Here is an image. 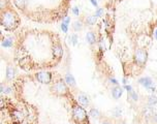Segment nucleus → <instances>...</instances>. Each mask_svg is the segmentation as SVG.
I'll return each instance as SVG.
<instances>
[{"label":"nucleus","instance_id":"22","mask_svg":"<svg viewBox=\"0 0 157 124\" xmlns=\"http://www.w3.org/2000/svg\"><path fill=\"white\" fill-rule=\"evenodd\" d=\"M9 0H0V7H1V11L4 9H6L7 6H9Z\"/></svg>","mask_w":157,"mask_h":124},{"label":"nucleus","instance_id":"5","mask_svg":"<svg viewBox=\"0 0 157 124\" xmlns=\"http://www.w3.org/2000/svg\"><path fill=\"white\" fill-rule=\"evenodd\" d=\"M34 77L38 83L45 85H51L54 81V74H52L51 72H47V70H41V72H36Z\"/></svg>","mask_w":157,"mask_h":124},{"label":"nucleus","instance_id":"30","mask_svg":"<svg viewBox=\"0 0 157 124\" xmlns=\"http://www.w3.org/2000/svg\"><path fill=\"white\" fill-rule=\"evenodd\" d=\"M90 2L92 3V4L93 5H95V6H97V2H95V1H94V0H90Z\"/></svg>","mask_w":157,"mask_h":124},{"label":"nucleus","instance_id":"18","mask_svg":"<svg viewBox=\"0 0 157 124\" xmlns=\"http://www.w3.org/2000/svg\"><path fill=\"white\" fill-rule=\"evenodd\" d=\"M13 38L9 37V36H6V37H3L2 42H1V44H2V47H4V48H9V47L13 46Z\"/></svg>","mask_w":157,"mask_h":124},{"label":"nucleus","instance_id":"1","mask_svg":"<svg viewBox=\"0 0 157 124\" xmlns=\"http://www.w3.org/2000/svg\"><path fill=\"white\" fill-rule=\"evenodd\" d=\"M21 24V19L18 13L9 5L1 11V25L6 31H15Z\"/></svg>","mask_w":157,"mask_h":124},{"label":"nucleus","instance_id":"11","mask_svg":"<svg viewBox=\"0 0 157 124\" xmlns=\"http://www.w3.org/2000/svg\"><path fill=\"white\" fill-rule=\"evenodd\" d=\"M111 94H112L114 99H119L120 97L122 96V94H123V89H122L119 85H118V86H113Z\"/></svg>","mask_w":157,"mask_h":124},{"label":"nucleus","instance_id":"2","mask_svg":"<svg viewBox=\"0 0 157 124\" xmlns=\"http://www.w3.org/2000/svg\"><path fill=\"white\" fill-rule=\"evenodd\" d=\"M70 87L67 85L63 78L60 76H57L54 78L53 83L50 87V91L54 96L57 97H66V98H71L72 95L70 93Z\"/></svg>","mask_w":157,"mask_h":124},{"label":"nucleus","instance_id":"21","mask_svg":"<svg viewBox=\"0 0 157 124\" xmlns=\"http://www.w3.org/2000/svg\"><path fill=\"white\" fill-rule=\"evenodd\" d=\"M121 115H122V110L120 109V107H117L113 110V116H115L116 118L121 117Z\"/></svg>","mask_w":157,"mask_h":124},{"label":"nucleus","instance_id":"20","mask_svg":"<svg viewBox=\"0 0 157 124\" xmlns=\"http://www.w3.org/2000/svg\"><path fill=\"white\" fill-rule=\"evenodd\" d=\"M1 92L5 93V94H9L11 92V89L9 87V85H7L6 83H2V85H1Z\"/></svg>","mask_w":157,"mask_h":124},{"label":"nucleus","instance_id":"9","mask_svg":"<svg viewBox=\"0 0 157 124\" xmlns=\"http://www.w3.org/2000/svg\"><path fill=\"white\" fill-rule=\"evenodd\" d=\"M13 2L19 11L25 13V9L28 6V0H13Z\"/></svg>","mask_w":157,"mask_h":124},{"label":"nucleus","instance_id":"3","mask_svg":"<svg viewBox=\"0 0 157 124\" xmlns=\"http://www.w3.org/2000/svg\"><path fill=\"white\" fill-rule=\"evenodd\" d=\"M71 99V120L74 124H90L89 116H88L87 111L83 105H81L78 101Z\"/></svg>","mask_w":157,"mask_h":124},{"label":"nucleus","instance_id":"14","mask_svg":"<svg viewBox=\"0 0 157 124\" xmlns=\"http://www.w3.org/2000/svg\"><path fill=\"white\" fill-rule=\"evenodd\" d=\"M86 40L87 42L90 44V46H94L97 42V38H96V35L93 31H89L87 34H86Z\"/></svg>","mask_w":157,"mask_h":124},{"label":"nucleus","instance_id":"7","mask_svg":"<svg viewBox=\"0 0 157 124\" xmlns=\"http://www.w3.org/2000/svg\"><path fill=\"white\" fill-rule=\"evenodd\" d=\"M76 98H78V102L80 103L81 105H83L84 108H87V107H89V105H90V98H89V96L86 94V93L78 92Z\"/></svg>","mask_w":157,"mask_h":124},{"label":"nucleus","instance_id":"16","mask_svg":"<svg viewBox=\"0 0 157 124\" xmlns=\"http://www.w3.org/2000/svg\"><path fill=\"white\" fill-rule=\"evenodd\" d=\"M64 80H65V82L67 83V85L70 88H74L76 87V80H74V76L71 74H66Z\"/></svg>","mask_w":157,"mask_h":124},{"label":"nucleus","instance_id":"25","mask_svg":"<svg viewBox=\"0 0 157 124\" xmlns=\"http://www.w3.org/2000/svg\"><path fill=\"white\" fill-rule=\"evenodd\" d=\"M102 14H103V9H97V11H96V13H95V16L97 18H99L102 16Z\"/></svg>","mask_w":157,"mask_h":124},{"label":"nucleus","instance_id":"29","mask_svg":"<svg viewBox=\"0 0 157 124\" xmlns=\"http://www.w3.org/2000/svg\"><path fill=\"white\" fill-rule=\"evenodd\" d=\"M101 124H113V123H112V122H111L108 119H106V120H104V121H102V123H101Z\"/></svg>","mask_w":157,"mask_h":124},{"label":"nucleus","instance_id":"19","mask_svg":"<svg viewBox=\"0 0 157 124\" xmlns=\"http://www.w3.org/2000/svg\"><path fill=\"white\" fill-rule=\"evenodd\" d=\"M147 105H157V96L155 94H150L147 97Z\"/></svg>","mask_w":157,"mask_h":124},{"label":"nucleus","instance_id":"26","mask_svg":"<svg viewBox=\"0 0 157 124\" xmlns=\"http://www.w3.org/2000/svg\"><path fill=\"white\" fill-rule=\"evenodd\" d=\"M61 28H62V30H63L64 32H67L68 28H67V25H66V24L62 23V24H61Z\"/></svg>","mask_w":157,"mask_h":124},{"label":"nucleus","instance_id":"31","mask_svg":"<svg viewBox=\"0 0 157 124\" xmlns=\"http://www.w3.org/2000/svg\"><path fill=\"white\" fill-rule=\"evenodd\" d=\"M118 124H127V123H126V122L124 121V120H122V121H120V122H119V123H118Z\"/></svg>","mask_w":157,"mask_h":124},{"label":"nucleus","instance_id":"23","mask_svg":"<svg viewBox=\"0 0 157 124\" xmlns=\"http://www.w3.org/2000/svg\"><path fill=\"white\" fill-rule=\"evenodd\" d=\"M70 42H71V44H74V46H76V44H78V35H76V33L70 36Z\"/></svg>","mask_w":157,"mask_h":124},{"label":"nucleus","instance_id":"12","mask_svg":"<svg viewBox=\"0 0 157 124\" xmlns=\"http://www.w3.org/2000/svg\"><path fill=\"white\" fill-rule=\"evenodd\" d=\"M84 23L86 24L87 26L91 27V26H94L96 23H97V17L95 15H88L85 17L84 19Z\"/></svg>","mask_w":157,"mask_h":124},{"label":"nucleus","instance_id":"15","mask_svg":"<svg viewBox=\"0 0 157 124\" xmlns=\"http://www.w3.org/2000/svg\"><path fill=\"white\" fill-rule=\"evenodd\" d=\"M89 116L92 119H100L101 118V113L98 109L96 108H91L89 110Z\"/></svg>","mask_w":157,"mask_h":124},{"label":"nucleus","instance_id":"17","mask_svg":"<svg viewBox=\"0 0 157 124\" xmlns=\"http://www.w3.org/2000/svg\"><path fill=\"white\" fill-rule=\"evenodd\" d=\"M127 98L130 102H136V101L138 100V93L132 89L131 91H129V92L127 93Z\"/></svg>","mask_w":157,"mask_h":124},{"label":"nucleus","instance_id":"24","mask_svg":"<svg viewBox=\"0 0 157 124\" xmlns=\"http://www.w3.org/2000/svg\"><path fill=\"white\" fill-rule=\"evenodd\" d=\"M108 81H110V82H111V84H112L113 86H118V85H119V83H118V81H117L115 78H110V79H108Z\"/></svg>","mask_w":157,"mask_h":124},{"label":"nucleus","instance_id":"6","mask_svg":"<svg viewBox=\"0 0 157 124\" xmlns=\"http://www.w3.org/2000/svg\"><path fill=\"white\" fill-rule=\"evenodd\" d=\"M138 83H140L142 86H144L146 89H148L149 92H156V87H155V84L153 83L152 79L149 78V77H143L138 80Z\"/></svg>","mask_w":157,"mask_h":124},{"label":"nucleus","instance_id":"10","mask_svg":"<svg viewBox=\"0 0 157 124\" xmlns=\"http://www.w3.org/2000/svg\"><path fill=\"white\" fill-rule=\"evenodd\" d=\"M16 75H17V70H16L14 66L9 65L6 67V72H5V79L6 81H11L13 79H15Z\"/></svg>","mask_w":157,"mask_h":124},{"label":"nucleus","instance_id":"13","mask_svg":"<svg viewBox=\"0 0 157 124\" xmlns=\"http://www.w3.org/2000/svg\"><path fill=\"white\" fill-rule=\"evenodd\" d=\"M84 24H85L84 23V20H82V19L76 20V21L72 23V29L76 32L82 31V29H83V27H84Z\"/></svg>","mask_w":157,"mask_h":124},{"label":"nucleus","instance_id":"27","mask_svg":"<svg viewBox=\"0 0 157 124\" xmlns=\"http://www.w3.org/2000/svg\"><path fill=\"white\" fill-rule=\"evenodd\" d=\"M72 13H74L76 16H78V15H80V13H78V7H74V9H72Z\"/></svg>","mask_w":157,"mask_h":124},{"label":"nucleus","instance_id":"4","mask_svg":"<svg viewBox=\"0 0 157 124\" xmlns=\"http://www.w3.org/2000/svg\"><path fill=\"white\" fill-rule=\"evenodd\" d=\"M148 60V52L145 49H136L133 53V61L138 67H144Z\"/></svg>","mask_w":157,"mask_h":124},{"label":"nucleus","instance_id":"32","mask_svg":"<svg viewBox=\"0 0 157 124\" xmlns=\"http://www.w3.org/2000/svg\"><path fill=\"white\" fill-rule=\"evenodd\" d=\"M156 38H157V30H156Z\"/></svg>","mask_w":157,"mask_h":124},{"label":"nucleus","instance_id":"28","mask_svg":"<svg viewBox=\"0 0 157 124\" xmlns=\"http://www.w3.org/2000/svg\"><path fill=\"white\" fill-rule=\"evenodd\" d=\"M152 121L154 122L155 124H157V113L154 114V116H153V118H152Z\"/></svg>","mask_w":157,"mask_h":124},{"label":"nucleus","instance_id":"8","mask_svg":"<svg viewBox=\"0 0 157 124\" xmlns=\"http://www.w3.org/2000/svg\"><path fill=\"white\" fill-rule=\"evenodd\" d=\"M154 114H155V110H154V108H153V105H147L146 107L143 109V116H144L146 119H150V118L152 119Z\"/></svg>","mask_w":157,"mask_h":124}]
</instances>
